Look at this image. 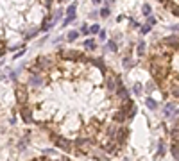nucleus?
I'll use <instances>...</instances> for the list:
<instances>
[{
  "label": "nucleus",
  "instance_id": "1",
  "mask_svg": "<svg viewBox=\"0 0 179 161\" xmlns=\"http://www.w3.org/2000/svg\"><path fill=\"white\" fill-rule=\"evenodd\" d=\"M13 82L22 120L65 154L106 160L126 151L136 104L104 57L57 48L23 65Z\"/></svg>",
  "mask_w": 179,
  "mask_h": 161
},
{
  "label": "nucleus",
  "instance_id": "2",
  "mask_svg": "<svg viewBox=\"0 0 179 161\" xmlns=\"http://www.w3.org/2000/svg\"><path fill=\"white\" fill-rule=\"evenodd\" d=\"M56 2L61 0H0V59L25 48L50 22Z\"/></svg>",
  "mask_w": 179,
  "mask_h": 161
},
{
  "label": "nucleus",
  "instance_id": "3",
  "mask_svg": "<svg viewBox=\"0 0 179 161\" xmlns=\"http://www.w3.org/2000/svg\"><path fill=\"white\" fill-rule=\"evenodd\" d=\"M147 70L167 100L179 104V36L156 39L147 52Z\"/></svg>",
  "mask_w": 179,
  "mask_h": 161
},
{
  "label": "nucleus",
  "instance_id": "4",
  "mask_svg": "<svg viewBox=\"0 0 179 161\" xmlns=\"http://www.w3.org/2000/svg\"><path fill=\"white\" fill-rule=\"evenodd\" d=\"M170 154L174 160H179V116L170 133Z\"/></svg>",
  "mask_w": 179,
  "mask_h": 161
},
{
  "label": "nucleus",
  "instance_id": "5",
  "mask_svg": "<svg viewBox=\"0 0 179 161\" xmlns=\"http://www.w3.org/2000/svg\"><path fill=\"white\" fill-rule=\"evenodd\" d=\"M172 16H178L179 18V0H158Z\"/></svg>",
  "mask_w": 179,
  "mask_h": 161
},
{
  "label": "nucleus",
  "instance_id": "6",
  "mask_svg": "<svg viewBox=\"0 0 179 161\" xmlns=\"http://www.w3.org/2000/svg\"><path fill=\"white\" fill-rule=\"evenodd\" d=\"M84 50L86 52H95L97 50V41L93 39V38H88V39H84Z\"/></svg>",
  "mask_w": 179,
  "mask_h": 161
},
{
  "label": "nucleus",
  "instance_id": "7",
  "mask_svg": "<svg viewBox=\"0 0 179 161\" xmlns=\"http://www.w3.org/2000/svg\"><path fill=\"white\" fill-rule=\"evenodd\" d=\"M143 102H145V106H147V108H149L151 111H158V108H160V104H158V102H156V100H154L152 97H147V99H145Z\"/></svg>",
  "mask_w": 179,
  "mask_h": 161
},
{
  "label": "nucleus",
  "instance_id": "8",
  "mask_svg": "<svg viewBox=\"0 0 179 161\" xmlns=\"http://www.w3.org/2000/svg\"><path fill=\"white\" fill-rule=\"evenodd\" d=\"M179 109H176V106H174V102L170 100L167 106H165V116H170V115H178Z\"/></svg>",
  "mask_w": 179,
  "mask_h": 161
},
{
  "label": "nucleus",
  "instance_id": "9",
  "mask_svg": "<svg viewBox=\"0 0 179 161\" xmlns=\"http://www.w3.org/2000/svg\"><path fill=\"white\" fill-rule=\"evenodd\" d=\"M75 11H77V2H72V4L68 5V9H66V14L75 18V16H77V14H75Z\"/></svg>",
  "mask_w": 179,
  "mask_h": 161
},
{
  "label": "nucleus",
  "instance_id": "10",
  "mask_svg": "<svg viewBox=\"0 0 179 161\" xmlns=\"http://www.w3.org/2000/svg\"><path fill=\"white\" fill-rule=\"evenodd\" d=\"M77 38H79V30H70V32L66 34V39H68L70 43H72V41H75Z\"/></svg>",
  "mask_w": 179,
  "mask_h": 161
},
{
  "label": "nucleus",
  "instance_id": "11",
  "mask_svg": "<svg viewBox=\"0 0 179 161\" xmlns=\"http://www.w3.org/2000/svg\"><path fill=\"white\" fill-rule=\"evenodd\" d=\"M134 63H136V61H131V57H124V61H122V65H124V68H126V70L133 68V66H134Z\"/></svg>",
  "mask_w": 179,
  "mask_h": 161
},
{
  "label": "nucleus",
  "instance_id": "12",
  "mask_svg": "<svg viewBox=\"0 0 179 161\" xmlns=\"http://www.w3.org/2000/svg\"><path fill=\"white\" fill-rule=\"evenodd\" d=\"M109 14H111V11H109L108 5H106V7H100V11H99V16H100V18H108Z\"/></svg>",
  "mask_w": 179,
  "mask_h": 161
},
{
  "label": "nucleus",
  "instance_id": "13",
  "mask_svg": "<svg viewBox=\"0 0 179 161\" xmlns=\"http://www.w3.org/2000/svg\"><path fill=\"white\" fill-rule=\"evenodd\" d=\"M151 27H152L151 23H145V25H142V27H140V34L143 36V34H147V32H151Z\"/></svg>",
  "mask_w": 179,
  "mask_h": 161
},
{
  "label": "nucleus",
  "instance_id": "14",
  "mask_svg": "<svg viewBox=\"0 0 179 161\" xmlns=\"http://www.w3.org/2000/svg\"><path fill=\"white\" fill-rule=\"evenodd\" d=\"M108 50H111V52H117V50H118V47H117V41L109 39V41H108Z\"/></svg>",
  "mask_w": 179,
  "mask_h": 161
},
{
  "label": "nucleus",
  "instance_id": "15",
  "mask_svg": "<svg viewBox=\"0 0 179 161\" xmlns=\"http://www.w3.org/2000/svg\"><path fill=\"white\" fill-rule=\"evenodd\" d=\"M136 52H138V56H140V57L145 54V43H143V41H140V43H138V48H136Z\"/></svg>",
  "mask_w": 179,
  "mask_h": 161
},
{
  "label": "nucleus",
  "instance_id": "16",
  "mask_svg": "<svg viewBox=\"0 0 179 161\" xmlns=\"http://www.w3.org/2000/svg\"><path fill=\"white\" fill-rule=\"evenodd\" d=\"M142 13H143V16H149V14L152 13L151 5H149V4H143V7H142Z\"/></svg>",
  "mask_w": 179,
  "mask_h": 161
},
{
  "label": "nucleus",
  "instance_id": "17",
  "mask_svg": "<svg viewBox=\"0 0 179 161\" xmlns=\"http://www.w3.org/2000/svg\"><path fill=\"white\" fill-rule=\"evenodd\" d=\"M99 30H100V25H99V23H93V25L90 27V34H99Z\"/></svg>",
  "mask_w": 179,
  "mask_h": 161
},
{
  "label": "nucleus",
  "instance_id": "18",
  "mask_svg": "<svg viewBox=\"0 0 179 161\" xmlns=\"http://www.w3.org/2000/svg\"><path fill=\"white\" fill-rule=\"evenodd\" d=\"M154 90H156V84H154V81H152V82H149V84L145 86V91H147L149 95H151V93H152Z\"/></svg>",
  "mask_w": 179,
  "mask_h": 161
},
{
  "label": "nucleus",
  "instance_id": "19",
  "mask_svg": "<svg viewBox=\"0 0 179 161\" xmlns=\"http://www.w3.org/2000/svg\"><path fill=\"white\" fill-rule=\"evenodd\" d=\"M79 32H81V34H84V36H88V34H90V27H88L86 23H82V25H81V30H79Z\"/></svg>",
  "mask_w": 179,
  "mask_h": 161
},
{
  "label": "nucleus",
  "instance_id": "20",
  "mask_svg": "<svg viewBox=\"0 0 179 161\" xmlns=\"http://www.w3.org/2000/svg\"><path fill=\"white\" fill-rule=\"evenodd\" d=\"M133 93H134V95H142V84L136 82V84L133 86Z\"/></svg>",
  "mask_w": 179,
  "mask_h": 161
},
{
  "label": "nucleus",
  "instance_id": "21",
  "mask_svg": "<svg viewBox=\"0 0 179 161\" xmlns=\"http://www.w3.org/2000/svg\"><path fill=\"white\" fill-rule=\"evenodd\" d=\"M147 23H151V25H156V18H154L152 14H149V16H147Z\"/></svg>",
  "mask_w": 179,
  "mask_h": 161
},
{
  "label": "nucleus",
  "instance_id": "22",
  "mask_svg": "<svg viewBox=\"0 0 179 161\" xmlns=\"http://www.w3.org/2000/svg\"><path fill=\"white\" fill-rule=\"evenodd\" d=\"M99 38H100V41H106V30H99Z\"/></svg>",
  "mask_w": 179,
  "mask_h": 161
},
{
  "label": "nucleus",
  "instance_id": "23",
  "mask_svg": "<svg viewBox=\"0 0 179 161\" xmlns=\"http://www.w3.org/2000/svg\"><path fill=\"white\" fill-rule=\"evenodd\" d=\"M74 20H75L74 16H68V18H66L65 22H63V25H68V23H70V22H74Z\"/></svg>",
  "mask_w": 179,
  "mask_h": 161
},
{
  "label": "nucleus",
  "instance_id": "24",
  "mask_svg": "<svg viewBox=\"0 0 179 161\" xmlns=\"http://www.w3.org/2000/svg\"><path fill=\"white\" fill-rule=\"evenodd\" d=\"M90 16H91V18H97V16H99V11H91Z\"/></svg>",
  "mask_w": 179,
  "mask_h": 161
},
{
  "label": "nucleus",
  "instance_id": "25",
  "mask_svg": "<svg viewBox=\"0 0 179 161\" xmlns=\"http://www.w3.org/2000/svg\"><path fill=\"white\" fill-rule=\"evenodd\" d=\"M91 2H93V4H95V5H100V4H102V2H104V0H91Z\"/></svg>",
  "mask_w": 179,
  "mask_h": 161
},
{
  "label": "nucleus",
  "instance_id": "26",
  "mask_svg": "<svg viewBox=\"0 0 179 161\" xmlns=\"http://www.w3.org/2000/svg\"><path fill=\"white\" fill-rule=\"evenodd\" d=\"M172 30H179V25H172Z\"/></svg>",
  "mask_w": 179,
  "mask_h": 161
},
{
  "label": "nucleus",
  "instance_id": "27",
  "mask_svg": "<svg viewBox=\"0 0 179 161\" xmlns=\"http://www.w3.org/2000/svg\"><path fill=\"white\" fill-rule=\"evenodd\" d=\"M111 2H113V0H104V4H106V5H109Z\"/></svg>",
  "mask_w": 179,
  "mask_h": 161
}]
</instances>
